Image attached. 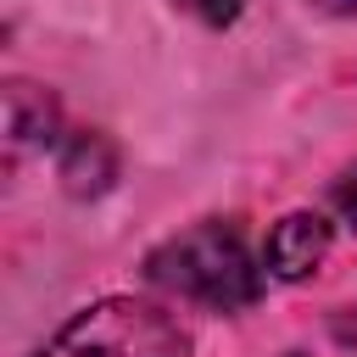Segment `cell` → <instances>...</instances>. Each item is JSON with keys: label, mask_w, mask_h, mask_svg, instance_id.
<instances>
[{"label": "cell", "mask_w": 357, "mask_h": 357, "mask_svg": "<svg viewBox=\"0 0 357 357\" xmlns=\"http://www.w3.org/2000/svg\"><path fill=\"white\" fill-rule=\"evenodd\" d=\"M6 139H11V156H22L28 145H50L56 139V100L33 84H11L6 89Z\"/></svg>", "instance_id": "5"}, {"label": "cell", "mask_w": 357, "mask_h": 357, "mask_svg": "<svg viewBox=\"0 0 357 357\" xmlns=\"http://www.w3.org/2000/svg\"><path fill=\"white\" fill-rule=\"evenodd\" d=\"M329 240H335L329 218H318V212H290V218H279V223H273L262 262H268V273H273V279L296 284V279L318 273V262L329 257Z\"/></svg>", "instance_id": "3"}, {"label": "cell", "mask_w": 357, "mask_h": 357, "mask_svg": "<svg viewBox=\"0 0 357 357\" xmlns=\"http://www.w3.org/2000/svg\"><path fill=\"white\" fill-rule=\"evenodd\" d=\"M33 357H190V335L151 301L112 296L84 307Z\"/></svg>", "instance_id": "2"}, {"label": "cell", "mask_w": 357, "mask_h": 357, "mask_svg": "<svg viewBox=\"0 0 357 357\" xmlns=\"http://www.w3.org/2000/svg\"><path fill=\"white\" fill-rule=\"evenodd\" d=\"M178 11H190L195 22H206V28H229L234 17H240V6L245 0H173Z\"/></svg>", "instance_id": "6"}, {"label": "cell", "mask_w": 357, "mask_h": 357, "mask_svg": "<svg viewBox=\"0 0 357 357\" xmlns=\"http://www.w3.org/2000/svg\"><path fill=\"white\" fill-rule=\"evenodd\" d=\"M324 11H357V0H318Z\"/></svg>", "instance_id": "8"}, {"label": "cell", "mask_w": 357, "mask_h": 357, "mask_svg": "<svg viewBox=\"0 0 357 357\" xmlns=\"http://www.w3.org/2000/svg\"><path fill=\"white\" fill-rule=\"evenodd\" d=\"M145 273L162 290H173L184 301H201V307H218V312L251 307L257 290H262V273H257L234 223H195V229L173 234L167 245L151 251Z\"/></svg>", "instance_id": "1"}, {"label": "cell", "mask_w": 357, "mask_h": 357, "mask_svg": "<svg viewBox=\"0 0 357 357\" xmlns=\"http://www.w3.org/2000/svg\"><path fill=\"white\" fill-rule=\"evenodd\" d=\"M335 206H340V218H346V223H357V167L335 184Z\"/></svg>", "instance_id": "7"}, {"label": "cell", "mask_w": 357, "mask_h": 357, "mask_svg": "<svg viewBox=\"0 0 357 357\" xmlns=\"http://www.w3.org/2000/svg\"><path fill=\"white\" fill-rule=\"evenodd\" d=\"M284 357H301V351H284Z\"/></svg>", "instance_id": "9"}, {"label": "cell", "mask_w": 357, "mask_h": 357, "mask_svg": "<svg viewBox=\"0 0 357 357\" xmlns=\"http://www.w3.org/2000/svg\"><path fill=\"white\" fill-rule=\"evenodd\" d=\"M117 178V151L106 134H73L61 145V184L67 195H100Z\"/></svg>", "instance_id": "4"}]
</instances>
